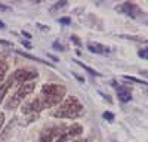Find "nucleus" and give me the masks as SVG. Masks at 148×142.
<instances>
[{
	"label": "nucleus",
	"instance_id": "nucleus-1",
	"mask_svg": "<svg viewBox=\"0 0 148 142\" xmlns=\"http://www.w3.org/2000/svg\"><path fill=\"white\" fill-rule=\"evenodd\" d=\"M64 95H65V87L62 85H45L42 87V95H40V99L45 105V108L47 106H55L58 105L61 101L64 99Z\"/></svg>",
	"mask_w": 148,
	"mask_h": 142
},
{
	"label": "nucleus",
	"instance_id": "nucleus-2",
	"mask_svg": "<svg viewBox=\"0 0 148 142\" xmlns=\"http://www.w3.org/2000/svg\"><path fill=\"white\" fill-rule=\"evenodd\" d=\"M82 110H83V105L79 102V99L74 98V96H70L58 106L56 111H53V117L73 118V117H77L82 113Z\"/></svg>",
	"mask_w": 148,
	"mask_h": 142
},
{
	"label": "nucleus",
	"instance_id": "nucleus-3",
	"mask_svg": "<svg viewBox=\"0 0 148 142\" xmlns=\"http://www.w3.org/2000/svg\"><path fill=\"white\" fill-rule=\"evenodd\" d=\"M117 10H120L121 14H125L133 19H136L142 15V10L139 9V6H136L135 3H123L120 6H117Z\"/></svg>",
	"mask_w": 148,
	"mask_h": 142
},
{
	"label": "nucleus",
	"instance_id": "nucleus-4",
	"mask_svg": "<svg viewBox=\"0 0 148 142\" xmlns=\"http://www.w3.org/2000/svg\"><path fill=\"white\" fill-rule=\"evenodd\" d=\"M36 77H37V71H33V70H16L14 74V80H16L18 83H22V85L31 81Z\"/></svg>",
	"mask_w": 148,
	"mask_h": 142
},
{
	"label": "nucleus",
	"instance_id": "nucleus-5",
	"mask_svg": "<svg viewBox=\"0 0 148 142\" xmlns=\"http://www.w3.org/2000/svg\"><path fill=\"white\" fill-rule=\"evenodd\" d=\"M62 133H67V132H64V130H59V127H49V129H45L43 132H42V135H40L39 142H51L55 136L59 138Z\"/></svg>",
	"mask_w": 148,
	"mask_h": 142
},
{
	"label": "nucleus",
	"instance_id": "nucleus-6",
	"mask_svg": "<svg viewBox=\"0 0 148 142\" xmlns=\"http://www.w3.org/2000/svg\"><path fill=\"white\" fill-rule=\"evenodd\" d=\"M45 108V105H43V102H42V99L40 98H36L34 101H31V102H28L25 106H22V113H40L42 110Z\"/></svg>",
	"mask_w": 148,
	"mask_h": 142
},
{
	"label": "nucleus",
	"instance_id": "nucleus-7",
	"mask_svg": "<svg viewBox=\"0 0 148 142\" xmlns=\"http://www.w3.org/2000/svg\"><path fill=\"white\" fill-rule=\"evenodd\" d=\"M88 49L93 53H99V55H107L110 53V47L108 46H104L101 43H96V42H89L88 43Z\"/></svg>",
	"mask_w": 148,
	"mask_h": 142
},
{
	"label": "nucleus",
	"instance_id": "nucleus-8",
	"mask_svg": "<svg viewBox=\"0 0 148 142\" xmlns=\"http://www.w3.org/2000/svg\"><path fill=\"white\" fill-rule=\"evenodd\" d=\"M117 96H119V101L126 104L132 99V95H130V89L127 86H119L117 87Z\"/></svg>",
	"mask_w": 148,
	"mask_h": 142
},
{
	"label": "nucleus",
	"instance_id": "nucleus-9",
	"mask_svg": "<svg viewBox=\"0 0 148 142\" xmlns=\"http://www.w3.org/2000/svg\"><path fill=\"white\" fill-rule=\"evenodd\" d=\"M34 87H36L34 83H24V85L19 87V90L16 92V96H18L19 99H24L25 96H28V95L33 93Z\"/></svg>",
	"mask_w": 148,
	"mask_h": 142
},
{
	"label": "nucleus",
	"instance_id": "nucleus-10",
	"mask_svg": "<svg viewBox=\"0 0 148 142\" xmlns=\"http://www.w3.org/2000/svg\"><path fill=\"white\" fill-rule=\"evenodd\" d=\"M12 80H14V77H9L3 85H2V87H0V102H3V99H5V95H6V92L9 90V87H10V85H12Z\"/></svg>",
	"mask_w": 148,
	"mask_h": 142
},
{
	"label": "nucleus",
	"instance_id": "nucleus-11",
	"mask_svg": "<svg viewBox=\"0 0 148 142\" xmlns=\"http://www.w3.org/2000/svg\"><path fill=\"white\" fill-rule=\"evenodd\" d=\"M82 132H83V127L76 123V124H71V126L68 127L67 135H68V136H77V135H80Z\"/></svg>",
	"mask_w": 148,
	"mask_h": 142
},
{
	"label": "nucleus",
	"instance_id": "nucleus-12",
	"mask_svg": "<svg viewBox=\"0 0 148 142\" xmlns=\"http://www.w3.org/2000/svg\"><path fill=\"white\" fill-rule=\"evenodd\" d=\"M76 64L77 65H80L83 70H86V71H88V73L89 74H92V76H101L99 73H98V71H95L93 68H90V67H88V65H86V64H83V62H80V61H77V59H76Z\"/></svg>",
	"mask_w": 148,
	"mask_h": 142
},
{
	"label": "nucleus",
	"instance_id": "nucleus-13",
	"mask_svg": "<svg viewBox=\"0 0 148 142\" xmlns=\"http://www.w3.org/2000/svg\"><path fill=\"white\" fill-rule=\"evenodd\" d=\"M6 73H8V64H6V61L0 59V81L5 79Z\"/></svg>",
	"mask_w": 148,
	"mask_h": 142
},
{
	"label": "nucleus",
	"instance_id": "nucleus-14",
	"mask_svg": "<svg viewBox=\"0 0 148 142\" xmlns=\"http://www.w3.org/2000/svg\"><path fill=\"white\" fill-rule=\"evenodd\" d=\"M19 102H21V99L15 95V96H12V98L9 99V102L6 104V108H9V110H10V108H15V106H16Z\"/></svg>",
	"mask_w": 148,
	"mask_h": 142
},
{
	"label": "nucleus",
	"instance_id": "nucleus-15",
	"mask_svg": "<svg viewBox=\"0 0 148 142\" xmlns=\"http://www.w3.org/2000/svg\"><path fill=\"white\" fill-rule=\"evenodd\" d=\"M18 53H19V55H22L24 58H28V59H34V61H37V62H42V64H47V65H51V64H49V62L43 61V59H40V58H36V56H31V55H28V53H24V52H21V51H18Z\"/></svg>",
	"mask_w": 148,
	"mask_h": 142
},
{
	"label": "nucleus",
	"instance_id": "nucleus-16",
	"mask_svg": "<svg viewBox=\"0 0 148 142\" xmlns=\"http://www.w3.org/2000/svg\"><path fill=\"white\" fill-rule=\"evenodd\" d=\"M123 79H125V80H129V81H133V83H138V85H148L147 81H144V80H139V79L133 77V76H125Z\"/></svg>",
	"mask_w": 148,
	"mask_h": 142
},
{
	"label": "nucleus",
	"instance_id": "nucleus-17",
	"mask_svg": "<svg viewBox=\"0 0 148 142\" xmlns=\"http://www.w3.org/2000/svg\"><path fill=\"white\" fill-rule=\"evenodd\" d=\"M121 37L123 39H130V40H135V42H148V40H145L142 37H136V36H126V34H123Z\"/></svg>",
	"mask_w": 148,
	"mask_h": 142
},
{
	"label": "nucleus",
	"instance_id": "nucleus-18",
	"mask_svg": "<svg viewBox=\"0 0 148 142\" xmlns=\"http://www.w3.org/2000/svg\"><path fill=\"white\" fill-rule=\"evenodd\" d=\"M104 118H105L107 122H110V123H111V122L114 120V114L111 113V111H105V113H104Z\"/></svg>",
	"mask_w": 148,
	"mask_h": 142
},
{
	"label": "nucleus",
	"instance_id": "nucleus-19",
	"mask_svg": "<svg viewBox=\"0 0 148 142\" xmlns=\"http://www.w3.org/2000/svg\"><path fill=\"white\" fill-rule=\"evenodd\" d=\"M65 5H67V2H65V0H62V2H58V3H55V5H53V8L51 9V12H55L56 9L62 8V6H65Z\"/></svg>",
	"mask_w": 148,
	"mask_h": 142
},
{
	"label": "nucleus",
	"instance_id": "nucleus-20",
	"mask_svg": "<svg viewBox=\"0 0 148 142\" xmlns=\"http://www.w3.org/2000/svg\"><path fill=\"white\" fill-rule=\"evenodd\" d=\"M138 55L142 58V59H148V49H141L138 52Z\"/></svg>",
	"mask_w": 148,
	"mask_h": 142
},
{
	"label": "nucleus",
	"instance_id": "nucleus-21",
	"mask_svg": "<svg viewBox=\"0 0 148 142\" xmlns=\"http://www.w3.org/2000/svg\"><path fill=\"white\" fill-rule=\"evenodd\" d=\"M53 47H55L56 51H61V52H64V51H65V47H64L62 44H61V43H58V42H55V43H53Z\"/></svg>",
	"mask_w": 148,
	"mask_h": 142
},
{
	"label": "nucleus",
	"instance_id": "nucleus-22",
	"mask_svg": "<svg viewBox=\"0 0 148 142\" xmlns=\"http://www.w3.org/2000/svg\"><path fill=\"white\" fill-rule=\"evenodd\" d=\"M67 138H68V135H67V133H62L59 138H56V141H55V142H65V141H67Z\"/></svg>",
	"mask_w": 148,
	"mask_h": 142
},
{
	"label": "nucleus",
	"instance_id": "nucleus-23",
	"mask_svg": "<svg viewBox=\"0 0 148 142\" xmlns=\"http://www.w3.org/2000/svg\"><path fill=\"white\" fill-rule=\"evenodd\" d=\"M59 22L64 24V25H68V24H71V19L70 18H59Z\"/></svg>",
	"mask_w": 148,
	"mask_h": 142
},
{
	"label": "nucleus",
	"instance_id": "nucleus-24",
	"mask_svg": "<svg viewBox=\"0 0 148 142\" xmlns=\"http://www.w3.org/2000/svg\"><path fill=\"white\" fill-rule=\"evenodd\" d=\"M3 123H5V114H0V130L3 127Z\"/></svg>",
	"mask_w": 148,
	"mask_h": 142
},
{
	"label": "nucleus",
	"instance_id": "nucleus-25",
	"mask_svg": "<svg viewBox=\"0 0 148 142\" xmlns=\"http://www.w3.org/2000/svg\"><path fill=\"white\" fill-rule=\"evenodd\" d=\"M139 74H141V76H144V77H147V79H148V70H141V71H139Z\"/></svg>",
	"mask_w": 148,
	"mask_h": 142
},
{
	"label": "nucleus",
	"instance_id": "nucleus-26",
	"mask_svg": "<svg viewBox=\"0 0 148 142\" xmlns=\"http://www.w3.org/2000/svg\"><path fill=\"white\" fill-rule=\"evenodd\" d=\"M71 40H73V42H74V43H76V44H77V46H79V44H80V40H79V39H77V37H76V36H71Z\"/></svg>",
	"mask_w": 148,
	"mask_h": 142
},
{
	"label": "nucleus",
	"instance_id": "nucleus-27",
	"mask_svg": "<svg viewBox=\"0 0 148 142\" xmlns=\"http://www.w3.org/2000/svg\"><path fill=\"white\" fill-rule=\"evenodd\" d=\"M22 36H25L27 39H31V34H30V33H27V31H22Z\"/></svg>",
	"mask_w": 148,
	"mask_h": 142
},
{
	"label": "nucleus",
	"instance_id": "nucleus-28",
	"mask_svg": "<svg viewBox=\"0 0 148 142\" xmlns=\"http://www.w3.org/2000/svg\"><path fill=\"white\" fill-rule=\"evenodd\" d=\"M9 8L6 6V5H2V3H0V10H8Z\"/></svg>",
	"mask_w": 148,
	"mask_h": 142
},
{
	"label": "nucleus",
	"instance_id": "nucleus-29",
	"mask_svg": "<svg viewBox=\"0 0 148 142\" xmlns=\"http://www.w3.org/2000/svg\"><path fill=\"white\" fill-rule=\"evenodd\" d=\"M0 44H6V46H10V43H9V42H6V40H0Z\"/></svg>",
	"mask_w": 148,
	"mask_h": 142
},
{
	"label": "nucleus",
	"instance_id": "nucleus-30",
	"mask_svg": "<svg viewBox=\"0 0 148 142\" xmlns=\"http://www.w3.org/2000/svg\"><path fill=\"white\" fill-rule=\"evenodd\" d=\"M22 44H25V46H27V47H31V44H30V43H28V42H24V40H22Z\"/></svg>",
	"mask_w": 148,
	"mask_h": 142
},
{
	"label": "nucleus",
	"instance_id": "nucleus-31",
	"mask_svg": "<svg viewBox=\"0 0 148 142\" xmlns=\"http://www.w3.org/2000/svg\"><path fill=\"white\" fill-rule=\"evenodd\" d=\"M74 142H88V139H79V141H74Z\"/></svg>",
	"mask_w": 148,
	"mask_h": 142
},
{
	"label": "nucleus",
	"instance_id": "nucleus-32",
	"mask_svg": "<svg viewBox=\"0 0 148 142\" xmlns=\"http://www.w3.org/2000/svg\"><path fill=\"white\" fill-rule=\"evenodd\" d=\"M0 28H5V24H3L2 21H0Z\"/></svg>",
	"mask_w": 148,
	"mask_h": 142
}]
</instances>
